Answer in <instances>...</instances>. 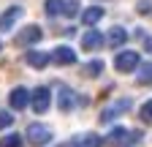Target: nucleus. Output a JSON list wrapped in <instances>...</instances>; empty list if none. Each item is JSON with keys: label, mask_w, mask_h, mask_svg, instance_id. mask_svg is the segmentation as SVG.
I'll return each instance as SVG.
<instances>
[{"label": "nucleus", "mask_w": 152, "mask_h": 147, "mask_svg": "<svg viewBox=\"0 0 152 147\" xmlns=\"http://www.w3.org/2000/svg\"><path fill=\"white\" fill-rule=\"evenodd\" d=\"M106 142L111 147H133V144L141 142V134L139 131H128V128H122V125H114L109 131V136H106Z\"/></svg>", "instance_id": "f257e3e1"}, {"label": "nucleus", "mask_w": 152, "mask_h": 147, "mask_svg": "<svg viewBox=\"0 0 152 147\" xmlns=\"http://www.w3.org/2000/svg\"><path fill=\"white\" fill-rule=\"evenodd\" d=\"M25 136H27V142H30L33 147H44V144L52 142V131H49L44 123H30L27 131H25Z\"/></svg>", "instance_id": "f03ea898"}, {"label": "nucleus", "mask_w": 152, "mask_h": 147, "mask_svg": "<svg viewBox=\"0 0 152 147\" xmlns=\"http://www.w3.org/2000/svg\"><path fill=\"white\" fill-rule=\"evenodd\" d=\"M49 104H52L49 87H35L33 93H30V106H33L35 115H46V112H49Z\"/></svg>", "instance_id": "7ed1b4c3"}, {"label": "nucleus", "mask_w": 152, "mask_h": 147, "mask_svg": "<svg viewBox=\"0 0 152 147\" xmlns=\"http://www.w3.org/2000/svg\"><path fill=\"white\" fill-rule=\"evenodd\" d=\"M136 65H139V52H133V49H122L117 57H114V68L122 71V74L136 71Z\"/></svg>", "instance_id": "20e7f679"}, {"label": "nucleus", "mask_w": 152, "mask_h": 147, "mask_svg": "<svg viewBox=\"0 0 152 147\" xmlns=\"http://www.w3.org/2000/svg\"><path fill=\"white\" fill-rule=\"evenodd\" d=\"M22 14H25L22 6H11L8 11H3V14H0V33H8V30L16 25V19H19Z\"/></svg>", "instance_id": "39448f33"}, {"label": "nucleus", "mask_w": 152, "mask_h": 147, "mask_svg": "<svg viewBox=\"0 0 152 147\" xmlns=\"http://www.w3.org/2000/svg\"><path fill=\"white\" fill-rule=\"evenodd\" d=\"M41 27H38V25H27L22 33H19L16 35V44H22V46H30V44H38V41H41Z\"/></svg>", "instance_id": "423d86ee"}, {"label": "nucleus", "mask_w": 152, "mask_h": 147, "mask_svg": "<svg viewBox=\"0 0 152 147\" xmlns=\"http://www.w3.org/2000/svg\"><path fill=\"white\" fill-rule=\"evenodd\" d=\"M52 63H57V65H73V63H76V52L63 44V46H57V49L52 52Z\"/></svg>", "instance_id": "0eeeda50"}, {"label": "nucleus", "mask_w": 152, "mask_h": 147, "mask_svg": "<svg viewBox=\"0 0 152 147\" xmlns=\"http://www.w3.org/2000/svg\"><path fill=\"white\" fill-rule=\"evenodd\" d=\"M103 35L98 33V30H95V27H90L84 35H82V49H87V52H95V49H101L103 46Z\"/></svg>", "instance_id": "6e6552de"}, {"label": "nucleus", "mask_w": 152, "mask_h": 147, "mask_svg": "<svg viewBox=\"0 0 152 147\" xmlns=\"http://www.w3.org/2000/svg\"><path fill=\"white\" fill-rule=\"evenodd\" d=\"M8 104H11V109H27V104H30V93H27V87H14L11 90V96H8Z\"/></svg>", "instance_id": "1a4fd4ad"}, {"label": "nucleus", "mask_w": 152, "mask_h": 147, "mask_svg": "<svg viewBox=\"0 0 152 147\" xmlns=\"http://www.w3.org/2000/svg\"><path fill=\"white\" fill-rule=\"evenodd\" d=\"M27 65H33V68H44V65H49V60H52V54H46V52H41V49H27Z\"/></svg>", "instance_id": "9d476101"}, {"label": "nucleus", "mask_w": 152, "mask_h": 147, "mask_svg": "<svg viewBox=\"0 0 152 147\" xmlns=\"http://www.w3.org/2000/svg\"><path fill=\"white\" fill-rule=\"evenodd\" d=\"M125 109H130V101H128V98L117 101L114 106H106V109H103V115H101V120H103V123H111V120L117 117L120 112H125Z\"/></svg>", "instance_id": "9b49d317"}, {"label": "nucleus", "mask_w": 152, "mask_h": 147, "mask_svg": "<svg viewBox=\"0 0 152 147\" xmlns=\"http://www.w3.org/2000/svg\"><path fill=\"white\" fill-rule=\"evenodd\" d=\"M106 41H109V46H111V49H122V44L128 41L125 27H111V30H109V35H106Z\"/></svg>", "instance_id": "f8f14e48"}, {"label": "nucleus", "mask_w": 152, "mask_h": 147, "mask_svg": "<svg viewBox=\"0 0 152 147\" xmlns=\"http://www.w3.org/2000/svg\"><path fill=\"white\" fill-rule=\"evenodd\" d=\"M73 147H103V139L98 134H79L73 139Z\"/></svg>", "instance_id": "ddd939ff"}, {"label": "nucleus", "mask_w": 152, "mask_h": 147, "mask_svg": "<svg viewBox=\"0 0 152 147\" xmlns=\"http://www.w3.org/2000/svg\"><path fill=\"white\" fill-rule=\"evenodd\" d=\"M101 16H103V8H101V6H90V8L82 14V22H84L87 27H92L95 22H101Z\"/></svg>", "instance_id": "4468645a"}, {"label": "nucleus", "mask_w": 152, "mask_h": 147, "mask_svg": "<svg viewBox=\"0 0 152 147\" xmlns=\"http://www.w3.org/2000/svg\"><path fill=\"white\" fill-rule=\"evenodd\" d=\"M76 106V96H73V90H63L60 93V112H71V109Z\"/></svg>", "instance_id": "2eb2a0df"}, {"label": "nucleus", "mask_w": 152, "mask_h": 147, "mask_svg": "<svg viewBox=\"0 0 152 147\" xmlns=\"http://www.w3.org/2000/svg\"><path fill=\"white\" fill-rule=\"evenodd\" d=\"M63 6H65V0H46L44 11H46V16H57V14H63Z\"/></svg>", "instance_id": "dca6fc26"}, {"label": "nucleus", "mask_w": 152, "mask_h": 147, "mask_svg": "<svg viewBox=\"0 0 152 147\" xmlns=\"http://www.w3.org/2000/svg\"><path fill=\"white\" fill-rule=\"evenodd\" d=\"M0 147H22V136L19 134H8L0 139Z\"/></svg>", "instance_id": "f3484780"}, {"label": "nucleus", "mask_w": 152, "mask_h": 147, "mask_svg": "<svg viewBox=\"0 0 152 147\" xmlns=\"http://www.w3.org/2000/svg\"><path fill=\"white\" fill-rule=\"evenodd\" d=\"M101 71H103V63H101V60H90V63L84 65V74H87V76H98Z\"/></svg>", "instance_id": "a211bd4d"}, {"label": "nucleus", "mask_w": 152, "mask_h": 147, "mask_svg": "<svg viewBox=\"0 0 152 147\" xmlns=\"http://www.w3.org/2000/svg\"><path fill=\"white\" fill-rule=\"evenodd\" d=\"M139 117H141L144 123H152V98L141 104V109H139Z\"/></svg>", "instance_id": "6ab92c4d"}, {"label": "nucleus", "mask_w": 152, "mask_h": 147, "mask_svg": "<svg viewBox=\"0 0 152 147\" xmlns=\"http://www.w3.org/2000/svg\"><path fill=\"white\" fill-rule=\"evenodd\" d=\"M11 125H14V115L6 112V109H0V131H6V128H11Z\"/></svg>", "instance_id": "aec40b11"}, {"label": "nucleus", "mask_w": 152, "mask_h": 147, "mask_svg": "<svg viewBox=\"0 0 152 147\" xmlns=\"http://www.w3.org/2000/svg\"><path fill=\"white\" fill-rule=\"evenodd\" d=\"M63 14H65V16H76V14H79V3H76V0H65Z\"/></svg>", "instance_id": "412c9836"}, {"label": "nucleus", "mask_w": 152, "mask_h": 147, "mask_svg": "<svg viewBox=\"0 0 152 147\" xmlns=\"http://www.w3.org/2000/svg\"><path fill=\"white\" fill-rule=\"evenodd\" d=\"M141 71H144V74H141V76H139V82H141V85H147V82H152V65H144Z\"/></svg>", "instance_id": "4be33fe9"}, {"label": "nucleus", "mask_w": 152, "mask_h": 147, "mask_svg": "<svg viewBox=\"0 0 152 147\" xmlns=\"http://www.w3.org/2000/svg\"><path fill=\"white\" fill-rule=\"evenodd\" d=\"M139 11L141 14H149V0H141V3H139Z\"/></svg>", "instance_id": "5701e85b"}, {"label": "nucleus", "mask_w": 152, "mask_h": 147, "mask_svg": "<svg viewBox=\"0 0 152 147\" xmlns=\"http://www.w3.org/2000/svg\"><path fill=\"white\" fill-rule=\"evenodd\" d=\"M147 52H152V38H147Z\"/></svg>", "instance_id": "b1692460"}, {"label": "nucleus", "mask_w": 152, "mask_h": 147, "mask_svg": "<svg viewBox=\"0 0 152 147\" xmlns=\"http://www.w3.org/2000/svg\"><path fill=\"white\" fill-rule=\"evenodd\" d=\"M0 49H3V44H0Z\"/></svg>", "instance_id": "393cba45"}]
</instances>
